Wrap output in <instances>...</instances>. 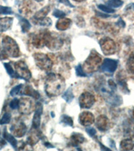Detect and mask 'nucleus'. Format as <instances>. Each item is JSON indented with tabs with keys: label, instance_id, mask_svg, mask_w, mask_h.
Listing matches in <instances>:
<instances>
[{
	"label": "nucleus",
	"instance_id": "1",
	"mask_svg": "<svg viewBox=\"0 0 134 151\" xmlns=\"http://www.w3.org/2000/svg\"><path fill=\"white\" fill-rule=\"evenodd\" d=\"M65 81L58 75L50 74L46 78L45 91L49 97H56L61 94L65 88Z\"/></svg>",
	"mask_w": 134,
	"mask_h": 151
},
{
	"label": "nucleus",
	"instance_id": "2",
	"mask_svg": "<svg viewBox=\"0 0 134 151\" xmlns=\"http://www.w3.org/2000/svg\"><path fill=\"white\" fill-rule=\"evenodd\" d=\"M2 48L5 54L10 57L16 58L19 56V49L18 44L9 36H5L2 40Z\"/></svg>",
	"mask_w": 134,
	"mask_h": 151
},
{
	"label": "nucleus",
	"instance_id": "3",
	"mask_svg": "<svg viewBox=\"0 0 134 151\" xmlns=\"http://www.w3.org/2000/svg\"><path fill=\"white\" fill-rule=\"evenodd\" d=\"M34 57L36 65L40 69L45 70H49L52 69V62L46 55L43 53H36Z\"/></svg>",
	"mask_w": 134,
	"mask_h": 151
},
{
	"label": "nucleus",
	"instance_id": "4",
	"mask_svg": "<svg viewBox=\"0 0 134 151\" xmlns=\"http://www.w3.org/2000/svg\"><path fill=\"white\" fill-rule=\"evenodd\" d=\"M14 67H15L17 78H20L26 81H28L30 79L32 75L31 73L28 66L24 61L19 60V61L15 63Z\"/></svg>",
	"mask_w": 134,
	"mask_h": 151
},
{
	"label": "nucleus",
	"instance_id": "5",
	"mask_svg": "<svg viewBox=\"0 0 134 151\" xmlns=\"http://www.w3.org/2000/svg\"><path fill=\"white\" fill-rule=\"evenodd\" d=\"M101 57L97 52H92L89 55L88 58L85 62V67L86 69H88L90 72H93L99 67V65L101 63Z\"/></svg>",
	"mask_w": 134,
	"mask_h": 151
},
{
	"label": "nucleus",
	"instance_id": "6",
	"mask_svg": "<svg viewBox=\"0 0 134 151\" xmlns=\"http://www.w3.org/2000/svg\"><path fill=\"white\" fill-rule=\"evenodd\" d=\"M101 49L105 55H113L116 50V45L115 42L111 39L107 38L103 39L100 42Z\"/></svg>",
	"mask_w": 134,
	"mask_h": 151
},
{
	"label": "nucleus",
	"instance_id": "7",
	"mask_svg": "<svg viewBox=\"0 0 134 151\" xmlns=\"http://www.w3.org/2000/svg\"><path fill=\"white\" fill-rule=\"evenodd\" d=\"M34 108V101L28 97H24L19 99V111L24 114H28L32 112Z\"/></svg>",
	"mask_w": 134,
	"mask_h": 151
},
{
	"label": "nucleus",
	"instance_id": "8",
	"mask_svg": "<svg viewBox=\"0 0 134 151\" xmlns=\"http://www.w3.org/2000/svg\"><path fill=\"white\" fill-rule=\"evenodd\" d=\"M95 101V99L93 95L87 91L84 92L83 93L80 95L79 97L80 106L82 108L89 109L91 108Z\"/></svg>",
	"mask_w": 134,
	"mask_h": 151
},
{
	"label": "nucleus",
	"instance_id": "9",
	"mask_svg": "<svg viewBox=\"0 0 134 151\" xmlns=\"http://www.w3.org/2000/svg\"><path fill=\"white\" fill-rule=\"evenodd\" d=\"M118 60L111 59V58H105L104 59L103 64L101 65L100 69L103 73L108 74H112L118 68Z\"/></svg>",
	"mask_w": 134,
	"mask_h": 151
},
{
	"label": "nucleus",
	"instance_id": "10",
	"mask_svg": "<svg viewBox=\"0 0 134 151\" xmlns=\"http://www.w3.org/2000/svg\"><path fill=\"white\" fill-rule=\"evenodd\" d=\"M10 130L14 136L18 138H21L25 135L27 132V127L25 124L22 122H18V123L14 124L11 126Z\"/></svg>",
	"mask_w": 134,
	"mask_h": 151
},
{
	"label": "nucleus",
	"instance_id": "11",
	"mask_svg": "<svg viewBox=\"0 0 134 151\" xmlns=\"http://www.w3.org/2000/svg\"><path fill=\"white\" fill-rule=\"evenodd\" d=\"M42 114V106L40 104H38L36 106V109L35 111L34 116L33 118L32 121V127L34 130H38L40 127V121H41V116Z\"/></svg>",
	"mask_w": 134,
	"mask_h": 151
},
{
	"label": "nucleus",
	"instance_id": "12",
	"mask_svg": "<svg viewBox=\"0 0 134 151\" xmlns=\"http://www.w3.org/2000/svg\"><path fill=\"white\" fill-rule=\"evenodd\" d=\"M95 118L94 116L91 112L85 111L80 114L79 116V122L82 125L87 126H90L94 122Z\"/></svg>",
	"mask_w": 134,
	"mask_h": 151
},
{
	"label": "nucleus",
	"instance_id": "13",
	"mask_svg": "<svg viewBox=\"0 0 134 151\" xmlns=\"http://www.w3.org/2000/svg\"><path fill=\"white\" fill-rule=\"evenodd\" d=\"M13 23V18L9 17L0 18V32H6L11 28Z\"/></svg>",
	"mask_w": 134,
	"mask_h": 151
},
{
	"label": "nucleus",
	"instance_id": "14",
	"mask_svg": "<svg viewBox=\"0 0 134 151\" xmlns=\"http://www.w3.org/2000/svg\"><path fill=\"white\" fill-rule=\"evenodd\" d=\"M96 126L101 131H105L107 130L109 126V120L105 116H100L97 119Z\"/></svg>",
	"mask_w": 134,
	"mask_h": 151
},
{
	"label": "nucleus",
	"instance_id": "15",
	"mask_svg": "<svg viewBox=\"0 0 134 151\" xmlns=\"http://www.w3.org/2000/svg\"><path fill=\"white\" fill-rule=\"evenodd\" d=\"M20 95H23V96H32L34 97L36 99H38L40 97V94H39L37 91H35L31 86H26L25 88H22Z\"/></svg>",
	"mask_w": 134,
	"mask_h": 151
},
{
	"label": "nucleus",
	"instance_id": "16",
	"mask_svg": "<svg viewBox=\"0 0 134 151\" xmlns=\"http://www.w3.org/2000/svg\"><path fill=\"white\" fill-rule=\"evenodd\" d=\"M71 24V21L69 19L62 18L58 21L57 23V28L58 30H65L69 28Z\"/></svg>",
	"mask_w": 134,
	"mask_h": 151
},
{
	"label": "nucleus",
	"instance_id": "17",
	"mask_svg": "<svg viewBox=\"0 0 134 151\" xmlns=\"http://www.w3.org/2000/svg\"><path fill=\"white\" fill-rule=\"evenodd\" d=\"M3 136L4 139L8 141L14 149H17V147H18V141H17L14 135L11 134H9L6 130H5L4 131Z\"/></svg>",
	"mask_w": 134,
	"mask_h": 151
},
{
	"label": "nucleus",
	"instance_id": "18",
	"mask_svg": "<svg viewBox=\"0 0 134 151\" xmlns=\"http://www.w3.org/2000/svg\"><path fill=\"white\" fill-rule=\"evenodd\" d=\"M17 18L19 19V24H20L21 30H22L23 32L26 33L28 31H29V30H30L31 28V24L29 22L28 19H26V18H24V17L19 15H17Z\"/></svg>",
	"mask_w": 134,
	"mask_h": 151
},
{
	"label": "nucleus",
	"instance_id": "19",
	"mask_svg": "<svg viewBox=\"0 0 134 151\" xmlns=\"http://www.w3.org/2000/svg\"><path fill=\"white\" fill-rule=\"evenodd\" d=\"M50 9V8L49 6H46L45 8H43L42 9H41L40 11L38 12L37 13L35 14L34 18L37 21L44 18L48 14V12H49Z\"/></svg>",
	"mask_w": 134,
	"mask_h": 151
},
{
	"label": "nucleus",
	"instance_id": "20",
	"mask_svg": "<svg viewBox=\"0 0 134 151\" xmlns=\"http://www.w3.org/2000/svg\"><path fill=\"white\" fill-rule=\"evenodd\" d=\"M84 140V136L79 133H73L71 136L72 143L75 146H77L78 145H79V144L82 143Z\"/></svg>",
	"mask_w": 134,
	"mask_h": 151
},
{
	"label": "nucleus",
	"instance_id": "21",
	"mask_svg": "<svg viewBox=\"0 0 134 151\" xmlns=\"http://www.w3.org/2000/svg\"><path fill=\"white\" fill-rule=\"evenodd\" d=\"M134 147V143L131 140H124L121 143V148L123 150H130L133 149Z\"/></svg>",
	"mask_w": 134,
	"mask_h": 151
},
{
	"label": "nucleus",
	"instance_id": "22",
	"mask_svg": "<svg viewBox=\"0 0 134 151\" xmlns=\"http://www.w3.org/2000/svg\"><path fill=\"white\" fill-rule=\"evenodd\" d=\"M107 6L113 9L114 8H118L121 7L123 4V1L121 0H108L106 2Z\"/></svg>",
	"mask_w": 134,
	"mask_h": 151
},
{
	"label": "nucleus",
	"instance_id": "23",
	"mask_svg": "<svg viewBox=\"0 0 134 151\" xmlns=\"http://www.w3.org/2000/svg\"><path fill=\"white\" fill-rule=\"evenodd\" d=\"M62 97L65 99V101L68 102V103H70L72 101V99H74V95L72 93L71 88L68 89L67 91L64 92V93L63 94Z\"/></svg>",
	"mask_w": 134,
	"mask_h": 151
},
{
	"label": "nucleus",
	"instance_id": "24",
	"mask_svg": "<svg viewBox=\"0 0 134 151\" xmlns=\"http://www.w3.org/2000/svg\"><path fill=\"white\" fill-rule=\"evenodd\" d=\"M23 84H19L13 87L10 91V96L12 97H15L16 96H18V95H20L21 90H22L23 88Z\"/></svg>",
	"mask_w": 134,
	"mask_h": 151
},
{
	"label": "nucleus",
	"instance_id": "25",
	"mask_svg": "<svg viewBox=\"0 0 134 151\" xmlns=\"http://www.w3.org/2000/svg\"><path fill=\"white\" fill-rule=\"evenodd\" d=\"M11 114L8 112L5 113L1 118H0V125H4V124H9L11 121Z\"/></svg>",
	"mask_w": 134,
	"mask_h": 151
},
{
	"label": "nucleus",
	"instance_id": "26",
	"mask_svg": "<svg viewBox=\"0 0 134 151\" xmlns=\"http://www.w3.org/2000/svg\"><path fill=\"white\" fill-rule=\"evenodd\" d=\"M4 67L6 68L7 73H8L9 76H10L11 77H16L17 78V75L16 73V71L13 69L11 65L9 64V63H4Z\"/></svg>",
	"mask_w": 134,
	"mask_h": 151
},
{
	"label": "nucleus",
	"instance_id": "27",
	"mask_svg": "<svg viewBox=\"0 0 134 151\" xmlns=\"http://www.w3.org/2000/svg\"><path fill=\"white\" fill-rule=\"evenodd\" d=\"M13 14L14 12L11 8L0 6V14L1 15H12Z\"/></svg>",
	"mask_w": 134,
	"mask_h": 151
},
{
	"label": "nucleus",
	"instance_id": "28",
	"mask_svg": "<svg viewBox=\"0 0 134 151\" xmlns=\"http://www.w3.org/2000/svg\"><path fill=\"white\" fill-rule=\"evenodd\" d=\"M127 67H128L129 71L134 74V55L131 56L129 58L128 63H127Z\"/></svg>",
	"mask_w": 134,
	"mask_h": 151
},
{
	"label": "nucleus",
	"instance_id": "29",
	"mask_svg": "<svg viewBox=\"0 0 134 151\" xmlns=\"http://www.w3.org/2000/svg\"><path fill=\"white\" fill-rule=\"evenodd\" d=\"M98 8L100 9V10L103 11V12H105V13H108V14H111L115 12V10L113 9H112L111 8H109L107 6H105V5H103V4H100L97 6Z\"/></svg>",
	"mask_w": 134,
	"mask_h": 151
},
{
	"label": "nucleus",
	"instance_id": "30",
	"mask_svg": "<svg viewBox=\"0 0 134 151\" xmlns=\"http://www.w3.org/2000/svg\"><path fill=\"white\" fill-rule=\"evenodd\" d=\"M61 122L65 124L66 125H68L70 126H72L73 125V121L72 120V118H70V117L66 115H63L62 116Z\"/></svg>",
	"mask_w": 134,
	"mask_h": 151
},
{
	"label": "nucleus",
	"instance_id": "31",
	"mask_svg": "<svg viewBox=\"0 0 134 151\" xmlns=\"http://www.w3.org/2000/svg\"><path fill=\"white\" fill-rule=\"evenodd\" d=\"M38 24L40 26H51L52 24V21L50 18H44L42 19H40V20H38Z\"/></svg>",
	"mask_w": 134,
	"mask_h": 151
},
{
	"label": "nucleus",
	"instance_id": "32",
	"mask_svg": "<svg viewBox=\"0 0 134 151\" xmlns=\"http://www.w3.org/2000/svg\"><path fill=\"white\" fill-rule=\"evenodd\" d=\"M19 99L15 98L10 102V104H9V107H10L12 109H16L19 108Z\"/></svg>",
	"mask_w": 134,
	"mask_h": 151
},
{
	"label": "nucleus",
	"instance_id": "33",
	"mask_svg": "<svg viewBox=\"0 0 134 151\" xmlns=\"http://www.w3.org/2000/svg\"><path fill=\"white\" fill-rule=\"evenodd\" d=\"M76 73L77 75L79 77H85L86 76V74L85 73L83 69H82V67L80 65H79L76 67Z\"/></svg>",
	"mask_w": 134,
	"mask_h": 151
},
{
	"label": "nucleus",
	"instance_id": "34",
	"mask_svg": "<svg viewBox=\"0 0 134 151\" xmlns=\"http://www.w3.org/2000/svg\"><path fill=\"white\" fill-rule=\"evenodd\" d=\"M53 15L57 17V18H62L66 16V14L62 11L58 10V9H55V10L53 12Z\"/></svg>",
	"mask_w": 134,
	"mask_h": 151
},
{
	"label": "nucleus",
	"instance_id": "35",
	"mask_svg": "<svg viewBox=\"0 0 134 151\" xmlns=\"http://www.w3.org/2000/svg\"><path fill=\"white\" fill-rule=\"evenodd\" d=\"M86 131H87V132L89 134V136H94L97 134V131L95 130V129H94L93 128H87Z\"/></svg>",
	"mask_w": 134,
	"mask_h": 151
},
{
	"label": "nucleus",
	"instance_id": "36",
	"mask_svg": "<svg viewBox=\"0 0 134 151\" xmlns=\"http://www.w3.org/2000/svg\"><path fill=\"white\" fill-rule=\"evenodd\" d=\"M58 1L60 3L65 5V6L71 7V8H74V6H72V4L69 1V0H58Z\"/></svg>",
	"mask_w": 134,
	"mask_h": 151
},
{
	"label": "nucleus",
	"instance_id": "37",
	"mask_svg": "<svg viewBox=\"0 0 134 151\" xmlns=\"http://www.w3.org/2000/svg\"><path fill=\"white\" fill-rule=\"evenodd\" d=\"M6 145V141H5V140L2 139V138H1V136H0V148L4 147Z\"/></svg>",
	"mask_w": 134,
	"mask_h": 151
},
{
	"label": "nucleus",
	"instance_id": "38",
	"mask_svg": "<svg viewBox=\"0 0 134 151\" xmlns=\"http://www.w3.org/2000/svg\"><path fill=\"white\" fill-rule=\"evenodd\" d=\"M74 1H84V0H74Z\"/></svg>",
	"mask_w": 134,
	"mask_h": 151
},
{
	"label": "nucleus",
	"instance_id": "39",
	"mask_svg": "<svg viewBox=\"0 0 134 151\" xmlns=\"http://www.w3.org/2000/svg\"><path fill=\"white\" fill-rule=\"evenodd\" d=\"M131 5H132V6L133 7V8H134V4H131Z\"/></svg>",
	"mask_w": 134,
	"mask_h": 151
},
{
	"label": "nucleus",
	"instance_id": "40",
	"mask_svg": "<svg viewBox=\"0 0 134 151\" xmlns=\"http://www.w3.org/2000/svg\"><path fill=\"white\" fill-rule=\"evenodd\" d=\"M0 58H1V55H0Z\"/></svg>",
	"mask_w": 134,
	"mask_h": 151
},
{
	"label": "nucleus",
	"instance_id": "41",
	"mask_svg": "<svg viewBox=\"0 0 134 151\" xmlns=\"http://www.w3.org/2000/svg\"><path fill=\"white\" fill-rule=\"evenodd\" d=\"M4 1H6V0H4Z\"/></svg>",
	"mask_w": 134,
	"mask_h": 151
}]
</instances>
